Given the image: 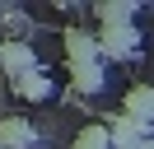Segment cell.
Segmentation results:
<instances>
[{"mask_svg":"<svg viewBox=\"0 0 154 149\" xmlns=\"http://www.w3.org/2000/svg\"><path fill=\"white\" fill-rule=\"evenodd\" d=\"M94 37H98V61L103 65H126L140 56V28L135 23H103V28H94Z\"/></svg>","mask_w":154,"mask_h":149,"instance_id":"6da1fadb","label":"cell"},{"mask_svg":"<svg viewBox=\"0 0 154 149\" xmlns=\"http://www.w3.org/2000/svg\"><path fill=\"white\" fill-rule=\"evenodd\" d=\"M70 93H75L79 102H84V98H103V93H107V65L103 61L70 65Z\"/></svg>","mask_w":154,"mask_h":149,"instance_id":"3957f363","label":"cell"},{"mask_svg":"<svg viewBox=\"0 0 154 149\" xmlns=\"http://www.w3.org/2000/svg\"><path fill=\"white\" fill-rule=\"evenodd\" d=\"M61 47H66V65L98 61V37L89 33V28H66V33H61Z\"/></svg>","mask_w":154,"mask_h":149,"instance_id":"8992f818","label":"cell"},{"mask_svg":"<svg viewBox=\"0 0 154 149\" xmlns=\"http://www.w3.org/2000/svg\"><path fill=\"white\" fill-rule=\"evenodd\" d=\"M70 149H112V135H107V126H79L75 135H70Z\"/></svg>","mask_w":154,"mask_h":149,"instance_id":"ba28073f","label":"cell"},{"mask_svg":"<svg viewBox=\"0 0 154 149\" xmlns=\"http://www.w3.org/2000/svg\"><path fill=\"white\" fill-rule=\"evenodd\" d=\"M122 117L140 121L145 130H154V84H131L122 98Z\"/></svg>","mask_w":154,"mask_h":149,"instance_id":"277c9868","label":"cell"},{"mask_svg":"<svg viewBox=\"0 0 154 149\" xmlns=\"http://www.w3.org/2000/svg\"><path fill=\"white\" fill-rule=\"evenodd\" d=\"M140 149H154V135H149V140H140Z\"/></svg>","mask_w":154,"mask_h":149,"instance_id":"30bf717a","label":"cell"},{"mask_svg":"<svg viewBox=\"0 0 154 149\" xmlns=\"http://www.w3.org/2000/svg\"><path fill=\"white\" fill-rule=\"evenodd\" d=\"M0 70L10 74V84H14V79H23V74L47 70V65H42V56L33 51L23 37H10V42H0Z\"/></svg>","mask_w":154,"mask_h":149,"instance_id":"7a4b0ae2","label":"cell"},{"mask_svg":"<svg viewBox=\"0 0 154 149\" xmlns=\"http://www.w3.org/2000/svg\"><path fill=\"white\" fill-rule=\"evenodd\" d=\"M14 93H19L23 102H51V98H56V79H51L47 70L23 74V79H14Z\"/></svg>","mask_w":154,"mask_h":149,"instance_id":"52a82bcc","label":"cell"},{"mask_svg":"<svg viewBox=\"0 0 154 149\" xmlns=\"http://www.w3.org/2000/svg\"><path fill=\"white\" fill-rule=\"evenodd\" d=\"M38 144V126H33L28 117H5L0 121V149H33Z\"/></svg>","mask_w":154,"mask_h":149,"instance_id":"5b68a950","label":"cell"},{"mask_svg":"<svg viewBox=\"0 0 154 149\" xmlns=\"http://www.w3.org/2000/svg\"><path fill=\"white\" fill-rule=\"evenodd\" d=\"M135 0H103V5H98V28L103 23H131L135 19Z\"/></svg>","mask_w":154,"mask_h":149,"instance_id":"9c48e42d","label":"cell"}]
</instances>
